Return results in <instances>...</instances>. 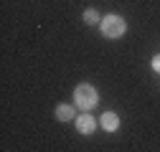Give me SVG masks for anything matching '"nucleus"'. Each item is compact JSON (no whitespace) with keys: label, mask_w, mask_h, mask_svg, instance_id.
<instances>
[{"label":"nucleus","mask_w":160,"mask_h":152,"mask_svg":"<svg viewBox=\"0 0 160 152\" xmlns=\"http://www.w3.org/2000/svg\"><path fill=\"white\" fill-rule=\"evenodd\" d=\"M99 31H102L104 38H119V36H125L127 31V23H125V18L122 15H104L102 21H99Z\"/></svg>","instance_id":"obj_1"},{"label":"nucleus","mask_w":160,"mask_h":152,"mask_svg":"<svg viewBox=\"0 0 160 152\" xmlns=\"http://www.w3.org/2000/svg\"><path fill=\"white\" fill-rule=\"evenodd\" d=\"M74 102H76L79 109H92V107H97V102H99V91H97L92 84H79L76 91H74Z\"/></svg>","instance_id":"obj_2"},{"label":"nucleus","mask_w":160,"mask_h":152,"mask_svg":"<svg viewBox=\"0 0 160 152\" xmlns=\"http://www.w3.org/2000/svg\"><path fill=\"white\" fill-rule=\"evenodd\" d=\"M97 129V119L92 114H82V117H76V132L79 135H92Z\"/></svg>","instance_id":"obj_3"},{"label":"nucleus","mask_w":160,"mask_h":152,"mask_svg":"<svg viewBox=\"0 0 160 152\" xmlns=\"http://www.w3.org/2000/svg\"><path fill=\"white\" fill-rule=\"evenodd\" d=\"M99 127L107 129V132H117L119 129V117H117L114 112H104L102 119H99Z\"/></svg>","instance_id":"obj_4"},{"label":"nucleus","mask_w":160,"mask_h":152,"mask_svg":"<svg viewBox=\"0 0 160 152\" xmlns=\"http://www.w3.org/2000/svg\"><path fill=\"white\" fill-rule=\"evenodd\" d=\"M74 117H76V109L71 104H58L56 107V119L58 122H71Z\"/></svg>","instance_id":"obj_5"},{"label":"nucleus","mask_w":160,"mask_h":152,"mask_svg":"<svg viewBox=\"0 0 160 152\" xmlns=\"http://www.w3.org/2000/svg\"><path fill=\"white\" fill-rule=\"evenodd\" d=\"M84 21H87L89 26H94V23H99V13H97L94 8H87V10H84Z\"/></svg>","instance_id":"obj_6"},{"label":"nucleus","mask_w":160,"mask_h":152,"mask_svg":"<svg viewBox=\"0 0 160 152\" xmlns=\"http://www.w3.org/2000/svg\"><path fill=\"white\" fill-rule=\"evenodd\" d=\"M150 66H152V69H155V71L160 74V53H155V56H152V61H150Z\"/></svg>","instance_id":"obj_7"}]
</instances>
